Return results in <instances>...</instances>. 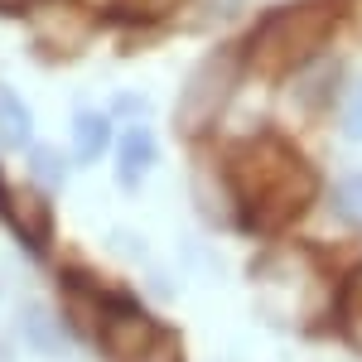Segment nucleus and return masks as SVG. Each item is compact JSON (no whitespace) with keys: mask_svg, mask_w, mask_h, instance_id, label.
I'll use <instances>...</instances> for the list:
<instances>
[{"mask_svg":"<svg viewBox=\"0 0 362 362\" xmlns=\"http://www.w3.org/2000/svg\"><path fill=\"white\" fill-rule=\"evenodd\" d=\"M232 194L256 227H280L300 218L319 189V174L285 136H251L232 155Z\"/></svg>","mask_w":362,"mask_h":362,"instance_id":"f257e3e1","label":"nucleus"},{"mask_svg":"<svg viewBox=\"0 0 362 362\" xmlns=\"http://www.w3.org/2000/svg\"><path fill=\"white\" fill-rule=\"evenodd\" d=\"M334 34V5L324 0H300V5H285L276 15H266L261 25L251 29L242 63H251L256 73H290L314 58V49Z\"/></svg>","mask_w":362,"mask_h":362,"instance_id":"f03ea898","label":"nucleus"},{"mask_svg":"<svg viewBox=\"0 0 362 362\" xmlns=\"http://www.w3.org/2000/svg\"><path fill=\"white\" fill-rule=\"evenodd\" d=\"M92 334L102 343V353L112 362H145L150 348L160 343V329L155 319L126 300V295H112V300H97V314H92Z\"/></svg>","mask_w":362,"mask_h":362,"instance_id":"7ed1b4c3","label":"nucleus"},{"mask_svg":"<svg viewBox=\"0 0 362 362\" xmlns=\"http://www.w3.org/2000/svg\"><path fill=\"white\" fill-rule=\"evenodd\" d=\"M232 73H237V54H213L194 78H189V87H184V107H179V126H184V131H189L194 112H198V126H203V121L227 102Z\"/></svg>","mask_w":362,"mask_h":362,"instance_id":"20e7f679","label":"nucleus"},{"mask_svg":"<svg viewBox=\"0 0 362 362\" xmlns=\"http://www.w3.org/2000/svg\"><path fill=\"white\" fill-rule=\"evenodd\" d=\"M29 136H34V121H29L25 102L15 92H0V145L5 150H25Z\"/></svg>","mask_w":362,"mask_h":362,"instance_id":"39448f33","label":"nucleus"},{"mask_svg":"<svg viewBox=\"0 0 362 362\" xmlns=\"http://www.w3.org/2000/svg\"><path fill=\"white\" fill-rule=\"evenodd\" d=\"M73 140H78V160H83V165H92V160L107 150V140H112V126H107V116L78 112V116H73Z\"/></svg>","mask_w":362,"mask_h":362,"instance_id":"423d86ee","label":"nucleus"},{"mask_svg":"<svg viewBox=\"0 0 362 362\" xmlns=\"http://www.w3.org/2000/svg\"><path fill=\"white\" fill-rule=\"evenodd\" d=\"M155 165V140L150 131H126L121 136V179L126 184H140V174Z\"/></svg>","mask_w":362,"mask_h":362,"instance_id":"0eeeda50","label":"nucleus"},{"mask_svg":"<svg viewBox=\"0 0 362 362\" xmlns=\"http://www.w3.org/2000/svg\"><path fill=\"white\" fill-rule=\"evenodd\" d=\"M334 208H338V218H348V223L362 227V174H353V179H343V184H338Z\"/></svg>","mask_w":362,"mask_h":362,"instance_id":"6e6552de","label":"nucleus"},{"mask_svg":"<svg viewBox=\"0 0 362 362\" xmlns=\"http://www.w3.org/2000/svg\"><path fill=\"white\" fill-rule=\"evenodd\" d=\"M174 5L179 0H116V15H126V20H160Z\"/></svg>","mask_w":362,"mask_h":362,"instance_id":"1a4fd4ad","label":"nucleus"},{"mask_svg":"<svg viewBox=\"0 0 362 362\" xmlns=\"http://www.w3.org/2000/svg\"><path fill=\"white\" fill-rule=\"evenodd\" d=\"M343 131L353 140H362V83H353L348 92V107H343Z\"/></svg>","mask_w":362,"mask_h":362,"instance_id":"9d476101","label":"nucleus"},{"mask_svg":"<svg viewBox=\"0 0 362 362\" xmlns=\"http://www.w3.org/2000/svg\"><path fill=\"white\" fill-rule=\"evenodd\" d=\"M348 338H353V343H358V348H362V314H358V319H353V334H348Z\"/></svg>","mask_w":362,"mask_h":362,"instance_id":"9b49d317","label":"nucleus"}]
</instances>
